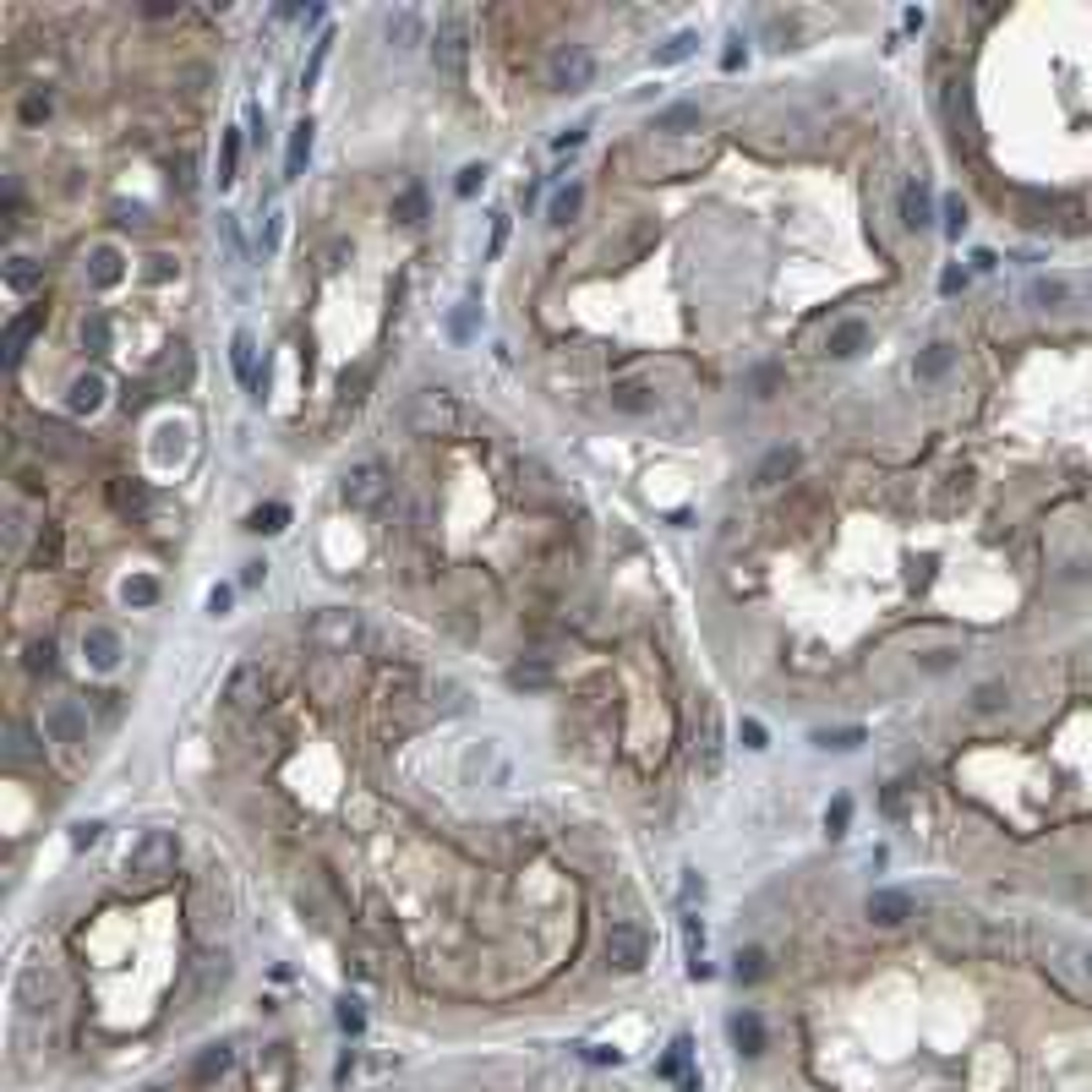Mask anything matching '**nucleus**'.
Segmentation results:
<instances>
[{"label":"nucleus","mask_w":1092,"mask_h":1092,"mask_svg":"<svg viewBox=\"0 0 1092 1092\" xmlns=\"http://www.w3.org/2000/svg\"><path fill=\"white\" fill-rule=\"evenodd\" d=\"M404 420H410L416 437H448L459 426V404L448 399L443 388H420V394H410V404H404Z\"/></svg>","instance_id":"1"},{"label":"nucleus","mask_w":1092,"mask_h":1092,"mask_svg":"<svg viewBox=\"0 0 1092 1092\" xmlns=\"http://www.w3.org/2000/svg\"><path fill=\"white\" fill-rule=\"evenodd\" d=\"M601 956H606V967H612V973H639V967L650 961V934H645V924L618 918V924L606 928Z\"/></svg>","instance_id":"2"},{"label":"nucleus","mask_w":1092,"mask_h":1092,"mask_svg":"<svg viewBox=\"0 0 1092 1092\" xmlns=\"http://www.w3.org/2000/svg\"><path fill=\"white\" fill-rule=\"evenodd\" d=\"M175 857H181V836H175V830H148V836L132 847L126 869H132L137 879H159V874H175Z\"/></svg>","instance_id":"3"},{"label":"nucleus","mask_w":1092,"mask_h":1092,"mask_svg":"<svg viewBox=\"0 0 1092 1092\" xmlns=\"http://www.w3.org/2000/svg\"><path fill=\"white\" fill-rule=\"evenodd\" d=\"M268 673L257 667V661H246V667H236V677L224 683V699H230V710H241V716H252V710L268 705Z\"/></svg>","instance_id":"4"},{"label":"nucleus","mask_w":1092,"mask_h":1092,"mask_svg":"<svg viewBox=\"0 0 1092 1092\" xmlns=\"http://www.w3.org/2000/svg\"><path fill=\"white\" fill-rule=\"evenodd\" d=\"M355 639H361V618L344 612V606H328V612L312 618V645L317 650H350Z\"/></svg>","instance_id":"5"},{"label":"nucleus","mask_w":1092,"mask_h":1092,"mask_svg":"<svg viewBox=\"0 0 1092 1092\" xmlns=\"http://www.w3.org/2000/svg\"><path fill=\"white\" fill-rule=\"evenodd\" d=\"M388 492H394V481H388V470L377 459H367V465H355V470L344 475V503L350 508H377Z\"/></svg>","instance_id":"6"},{"label":"nucleus","mask_w":1092,"mask_h":1092,"mask_svg":"<svg viewBox=\"0 0 1092 1092\" xmlns=\"http://www.w3.org/2000/svg\"><path fill=\"white\" fill-rule=\"evenodd\" d=\"M552 88L557 93H579V88H590V77H596V55L585 50V44H569V50L552 55Z\"/></svg>","instance_id":"7"},{"label":"nucleus","mask_w":1092,"mask_h":1092,"mask_svg":"<svg viewBox=\"0 0 1092 1092\" xmlns=\"http://www.w3.org/2000/svg\"><path fill=\"white\" fill-rule=\"evenodd\" d=\"M465 38H470V28H465V17H443V28H437V44H432V55H437V66L448 71V77H465Z\"/></svg>","instance_id":"8"},{"label":"nucleus","mask_w":1092,"mask_h":1092,"mask_svg":"<svg viewBox=\"0 0 1092 1092\" xmlns=\"http://www.w3.org/2000/svg\"><path fill=\"white\" fill-rule=\"evenodd\" d=\"M83 655H88L93 673H115L126 650H120V634L110 628V622H88L83 628Z\"/></svg>","instance_id":"9"},{"label":"nucleus","mask_w":1092,"mask_h":1092,"mask_svg":"<svg viewBox=\"0 0 1092 1092\" xmlns=\"http://www.w3.org/2000/svg\"><path fill=\"white\" fill-rule=\"evenodd\" d=\"M44 738L50 743H83L88 738V710L77 699H55L44 716Z\"/></svg>","instance_id":"10"},{"label":"nucleus","mask_w":1092,"mask_h":1092,"mask_svg":"<svg viewBox=\"0 0 1092 1092\" xmlns=\"http://www.w3.org/2000/svg\"><path fill=\"white\" fill-rule=\"evenodd\" d=\"M104 394H110V383H104L99 371H83V377H71V388H66V410L71 416H99Z\"/></svg>","instance_id":"11"},{"label":"nucleus","mask_w":1092,"mask_h":1092,"mask_svg":"<svg viewBox=\"0 0 1092 1092\" xmlns=\"http://www.w3.org/2000/svg\"><path fill=\"white\" fill-rule=\"evenodd\" d=\"M726 1032L738 1043V1054H749V1059L765 1054V1022H759V1010H738V1016L726 1022Z\"/></svg>","instance_id":"12"},{"label":"nucleus","mask_w":1092,"mask_h":1092,"mask_svg":"<svg viewBox=\"0 0 1092 1092\" xmlns=\"http://www.w3.org/2000/svg\"><path fill=\"white\" fill-rule=\"evenodd\" d=\"M44 322V306H28V312H17V317L6 322V361L17 367L22 350H28V339H34V328Z\"/></svg>","instance_id":"13"},{"label":"nucleus","mask_w":1092,"mask_h":1092,"mask_svg":"<svg viewBox=\"0 0 1092 1092\" xmlns=\"http://www.w3.org/2000/svg\"><path fill=\"white\" fill-rule=\"evenodd\" d=\"M869 918L879 928H896V924H907V918H912V902L902 891H874L869 896Z\"/></svg>","instance_id":"14"},{"label":"nucleus","mask_w":1092,"mask_h":1092,"mask_svg":"<svg viewBox=\"0 0 1092 1092\" xmlns=\"http://www.w3.org/2000/svg\"><path fill=\"white\" fill-rule=\"evenodd\" d=\"M928 218H934L928 186L924 181H907V186H902V224H907V230H928Z\"/></svg>","instance_id":"15"},{"label":"nucleus","mask_w":1092,"mask_h":1092,"mask_svg":"<svg viewBox=\"0 0 1092 1092\" xmlns=\"http://www.w3.org/2000/svg\"><path fill=\"white\" fill-rule=\"evenodd\" d=\"M120 273H126V268H120V252H115V246H93V252H88V285H93V290H115Z\"/></svg>","instance_id":"16"},{"label":"nucleus","mask_w":1092,"mask_h":1092,"mask_svg":"<svg viewBox=\"0 0 1092 1092\" xmlns=\"http://www.w3.org/2000/svg\"><path fill=\"white\" fill-rule=\"evenodd\" d=\"M388 44L394 50H410V44H420V12H410V6H399V12H388Z\"/></svg>","instance_id":"17"},{"label":"nucleus","mask_w":1092,"mask_h":1092,"mask_svg":"<svg viewBox=\"0 0 1092 1092\" xmlns=\"http://www.w3.org/2000/svg\"><path fill=\"white\" fill-rule=\"evenodd\" d=\"M306 159H312V120H301L290 132V148H285V181H301L306 175Z\"/></svg>","instance_id":"18"},{"label":"nucleus","mask_w":1092,"mask_h":1092,"mask_svg":"<svg viewBox=\"0 0 1092 1092\" xmlns=\"http://www.w3.org/2000/svg\"><path fill=\"white\" fill-rule=\"evenodd\" d=\"M863 339H869V322H863V317L841 322L836 334H830V355H836V361H852V355L863 350Z\"/></svg>","instance_id":"19"},{"label":"nucleus","mask_w":1092,"mask_h":1092,"mask_svg":"<svg viewBox=\"0 0 1092 1092\" xmlns=\"http://www.w3.org/2000/svg\"><path fill=\"white\" fill-rule=\"evenodd\" d=\"M792 470H798V448H771L754 481H759V487H775V481H787Z\"/></svg>","instance_id":"20"},{"label":"nucleus","mask_w":1092,"mask_h":1092,"mask_svg":"<svg viewBox=\"0 0 1092 1092\" xmlns=\"http://www.w3.org/2000/svg\"><path fill=\"white\" fill-rule=\"evenodd\" d=\"M230 1059H236V1054H230V1043H214V1049H202V1054H197L191 1076H197V1081H214V1076L230 1071Z\"/></svg>","instance_id":"21"},{"label":"nucleus","mask_w":1092,"mask_h":1092,"mask_svg":"<svg viewBox=\"0 0 1092 1092\" xmlns=\"http://www.w3.org/2000/svg\"><path fill=\"white\" fill-rule=\"evenodd\" d=\"M579 208H585V186L573 181V186H563V191H557V197H552V208H546V218H552V224H569V218L579 214Z\"/></svg>","instance_id":"22"},{"label":"nucleus","mask_w":1092,"mask_h":1092,"mask_svg":"<svg viewBox=\"0 0 1092 1092\" xmlns=\"http://www.w3.org/2000/svg\"><path fill=\"white\" fill-rule=\"evenodd\" d=\"M252 355H257V339L241 328L236 339H230V361H236V377L241 383H257V371H252Z\"/></svg>","instance_id":"23"},{"label":"nucleus","mask_w":1092,"mask_h":1092,"mask_svg":"<svg viewBox=\"0 0 1092 1092\" xmlns=\"http://www.w3.org/2000/svg\"><path fill=\"white\" fill-rule=\"evenodd\" d=\"M120 601L126 606H153L159 601V579H153V573H132V579L120 585Z\"/></svg>","instance_id":"24"},{"label":"nucleus","mask_w":1092,"mask_h":1092,"mask_svg":"<svg viewBox=\"0 0 1092 1092\" xmlns=\"http://www.w3.org/2000/svg\"><path fill=\"white\" fill-rule=\"evenodd\" d=\"M694 50H699V34H673L655 50V66H677V61H689Z\"/></svg>","instance_id":"25"},{"label":"nucleus","mask_w":1092,"mask_h":1092,"mask_svg":"<svg viewBox=\"0 0 1092 1092\" xmlns=\"http://www.w3.org/2000/svg\"><path fill=\"white\" fill-rule=\"evenodd\" d=\"M110 334H115V328H110V312H88V317H83V344L93 355L110 350Z\"/></svg>","instance_id":"26"},{"label":"nucleus","mask_w":1092,"mask_h":1092,"mask_svg":"<svg viewBox=\"0 0 1092 1092\" xmlns=\"http://www.w3.org/2000/svg\"><path fill=\"white\" fill-rule=\"evenodd\" d=\"M689 126H699V104H673L655 115V132H689Z\"/></svg>","instance_id":"27"},{"label":"nucleus","mask_w":1092,"mask_h":1092,"mask_svg":"<svg viewBox=\"0 0 1092 1092\" xmlns=\"http://www.w3.org/2000/svg\"><path fill=\"white\" fill-rule=\"evenodd\" d=\"M394 218H399V224H420V218H426V191H420V186H404L399 202H394Z\"/></svg>","instance_id":"28"},{"label":"nucleus","mask_w":1092,"mask_h":1092,"mask_svg":"<svg viewBox=\"0 0 1092 1092\" xmlns=\"http://www.w3.org/2000/svg\"><path fill=\"white\" fill-rule=\"evenodd\" d=\"M508 683H514V689H546V683H552V667H546V661H520V667L508 673Z\"/></svg>","instance_id":"29"},{"label":"nucleus","mask_w":1092,"mask_h":1092,"mask_svg":"<svg viewBox=\"0 0 1092 1092\" xmlns=\"http://www.w3.org/2000/svg\"><path fill=\"white\" fill-rule=\"evenodd\" d=\"M241 169V132H224V142H218V186H230Z\"/></svg>","instance_id":"30"},{"label":"nucleus","mask_w":1092,"mask_h":1092,"mask_svg":"<svg viewBox=\"0 0 1092 1092\" xmlns=\"http://www.w3.org/2000/svg\"><path fill=\"white\" fill-rule=\"evenodd\" d=\"M110 497H115L120 514H137V508H148V487H142V481H115V487H110Z\"/></svg>","instance_id":"31"},{"label":"nucleus","mask_w":1092,"mask_h":1092,"mask_svg":"<svg viewBox=\"0 0 1092 1092\" xmlns=\"http://www.w3.org/2000/svg\"><path fill=\"white\" fill-rule=\"evenodd\" d=\"M945 367H951V344H928V350L918 355V377H924V383L945 377Z\"/></svg>","instance_id":"32"},{"label":"nucleus","mask_w":1092,"mask_h":1092,"mask_svg":"<svg viewBox=\"0 0 1092 1092\" xmlns=\"http://www.w3.org/2000/svg\"><path fill=\"white\" fill-rule=\"evenodd\" d=\"M285 524H290V508L285 503H268V508H257V514H252V530H257V536H279Z\"/></svg>","instance_id":"33"},{"label":"nucleus","mask_w":1092,"mask_h":1092,"mask_svg":"<svg viewBox=\"0 0 1092 1092\" xmlns=\"http://www.w3.org/2000/svg\"><path fill=\"white\" fill-rule=\"evenodd\" d=\"M6 285H12V290H22V295H28V290L38 285V268H34V263H28V257H12V268H6Z\"/></svg>","instance_id":"34"},{"label":"nucleus","mask_w":1092,"mask_h":1092,"mask_svg":"<svg viewBox=\"0 0 1092 1092\" xmlns=\"http://www.w3.org/2000/svg\"><path fill=\"white\" fill-rule=\"evenodd\" d=\"M814 743H820V749H841V754H847V749H857V743H863V726H841V732H814Z\"/></svg>","instance_id":"35"},{"label":"nucleus","mask_w":1092,"mask_h":1092,"mask_svg":"<svg viewBox=\"0 0 1092 1092\" xmlns=\"http://www.w3.org/2000/svg\"><path fill=\"white\" fill-rule=\"evenodd\" d=\"M732 973H738V983H759V978L771 973V967H765V951H743Z\"/></svg>","instance_id":"36"},{"label":"nucleus","mask_w":1092,"mask_h":1092,"mask_svg":"<svg viewBox=\"0 0 1092 1092\" xmlns=\"http://www.w3.org/2000/svg\"><path fill=\"white\" fill-rule=\"evenodd\" d=\"M847 825H852V798H836V803L825 808V830H830V836H847Z\"/></svg>","instance_id":"37"},{"label":"nucleus","mask_w":1092,"mask_h":1092,"mask_svg":"<svg viewBox=\"0 0 1092 1092\" xmlns=\"http://www.w3.org/2000/svg\"><path fill=\"white\" fill-rule=\"evenodd\" d=\"M328 50H334V34H322V38H317V50H312V66H306L301 88H312V83L322 77V66H328Z\"/></svg>","instance_id":"38"},{"label":"nucleus","mask_w":1092,"mask_h":1092,"mask_svg":"<svg viewBox=\"0 0 1092 1092\" xmlns=\"http://www.w3.org/2000/svg\"><path fill=\"white\" fill-rule=\"evenodd\" d=\"M612 404H618V410H645L650 399H645V388L639 383H618L612 388Z\"/></svg>","instance_id":"39"},{"label":"nucleus","mask_w":1092,"mask_h":1092,"mask_svg":"<svg viewBox=\"0 0 1092 1092\" xmlns=\"http://www.w3.org/2000/svg\"><path fill=\"white\" fill-rule=\"evenodd\" d=\"M481 181H487V165H465V169H459V181H454V191H459V197H475V186H481Z\"/></svg>","instance_id":"40"},{"label":"nucleus","mask_w":1092,"mask_h":1092,"mask_svg":"<svg viewBox=\"0 0 1092 1092\" xmlns=\"http://www.w3.org/2000/svg\"><path fill=\"white\" fill-rule=\"evenodd\" d=\"M689 1049H694L689 1038H677V1043H673V1054L661 1059V1076H683V1065H689Z\"/></svg>","instance_id":"41"},{"label":"nucleus","mask_w":1092,"mask_h":1092,"mask_svg":"<svg viewBox=\"0 0 1092 1092\" xmlns=\"http://www.w3.org/2000/svg\"><path fill=\"white\" fill-rule=\"evenodd\" d=\"M339 1027H344V1032H350V1038H355V1032L367 1027V1010L355 1005V1000H344V1005H339Z\"/></svg>","instance_id":"42"},{"label":"nucleus","mask_w":1092,"mask_h":1092,"mask_svg":"<svg viewBox=\"0 0 1092 1092\" xmlns=\"http://www.w3.org/2000/svg\"><path fill=\"white\" fill-rule=\"evenodd\" d=\"M28 667H34V673H55V645H50V639L28 650Z\"/></svg>","instance_id":"43"},{"label":"nucleus","mask_w":1092,"mask_h":1092,"mask_svg":"<svg viewBox=\"0 0 1092 1092\" xmlns=\"http://www.w3.org/2000/svg\"><path fill=\"white\" fill-rule=\"evenodd\" d=\"M230 601H236V590H230V585H214V590H208V612H214V618H224V612H230Z\"/></svg>","instance_id":"44"},{"label":"nucleus","mask_w":1092,"mask_h":1092,"mask_svg":"<svg viewBox=\"0 0 1092 1092\" xmlns=\"http://www.w3.org/2000/svg\"><path fill=\"white\" fill-rule=\"evenodd\" d=\"M55 557H61V530H44V536H38V569L55 563Z\"/></svg>","instance_id":"45"},{"label":"nucleus","mask_w":1092,"mask_h":1092,"mask_svg":"<svg viewBox=\"0 0 1092 1092\" xmlns=\"http://www.w3.org/2000/svg\"><path fill=\"white\" fill-rule=\"evenodd\" d=\"M961 224H967V208H961V197H951V202H945V230H951V236H961Z\"/></svg>","instance_id":"46"},{"label":"nucleus","mask_w":1092,"mask_h":1092,"mask_svg":"<svg viewBox=\"0 0 1092 1092\" xmlns=\"http://www.w3.org/2000/svg\"><path fill=\"white\" fill-rule=\"evenodd\" d=\"M743 749H754V754L759 749H771V738H765V726L759 722H743Z\"/></svg>","instance_id":"47"},{"label":"nucleus","mask_w":1092,"mask_h":1092,"mask_svg":"<svg viewBox=\"0 0 1092 1092\" xmlns=\"http://www.w3.org/2000/svg\"><path fill=\"white\" fill-rule=\"evenodd\" d=\"M722 765V732H716V722H710V732H705V771H716Z\"/></svg>","instance_id":"48"},{"label":"nucleus","mask_w":1092,"mask_h":1092,"mask_svg":"<svg viewBox=\"0 0 1092 1092\" xmlns=\"http://www.w3.org/2000/svg\"><path fill=\"white\" fill-rule=\"evenodd\" d=\"M585 132H590V126H573V132H563V137H557L552 148H557V153H569V148H579V142H585Z\"/></svg>","instance_id":"49"},{"label":"nucleus","mask_w":1092,"mask_h":1092,"mask_svg":"<svg viewBox=\"0 0 1092 1092\" xmlns=\"http://www.w3.org/2000/svg\"><path fill=\"white\" fill-rule=\"evenodd\" d=\"M503 241H508V218H497V224H492V246H487V252L497 257V252H503Z\"/></svg>","instance_id":"50"},{"label":"nucleus","mask_w":1092,"mask_h":1092,"mask_svg":"<svg viewBox=\"0 0 1092 1092\" xmlns=\"http://www.w3.org/2000/svg\"><path fill=\"white\" fill-rule=\"evenodd\" d=\"M99 830H104V825H77V836H71V841H77V847H93V841H99Z\"/></svg>","instance_id":"51"},{"label":"nucleus","mask_w":1092,"mask_h":1092,"mask_svg":"<svg viewBox=\"0 0 1092 1092\" xmlns=\"http://www.w3.org/2000/svg\"><path fill=\"white\" fill-rule=\"evenodd\" d=\"M585 1059H596V1065H606V1059H612V1065H618V1049H596V1043H585Z\"/></svg>","instance_id":"52"},{"label":"nucleus","mask_w":1092,"mask_h":1092,"mask_svg":"<svg viewBox=\"0 0 1092 1092\" xmlns=\"http://www.w3.org/2000/svg\"><path fill=\"white\" fill-rule=\"evenodd\" d=\"M263 252H279V218H268V230H263Z\"/></svg>","instance_id":"53"},{"label":"nucleus","mask_w":1092,"mask_h":1092,"mask_svg":"<svg viewBox=\"0 0 1092 1092\" xmlns=\"http://www.w3.org/2000/svg\"><path fill=\"white\" fill-rule=\"evenodd\" d=\"M722 66H726V71H738V66H743V50H738V38H732V44H726V55H722Z\"/></svg>","instance_id":"54"},{"label":"nucleus","mask_w":1092,"mask_h":1092,"mask_svg":"<svg viewBox=\"0 0 1092 1092\" xmlns=\"http://www.w3.org/2000/svg\"><path fill=\"white\" fill-rule=\"evenodd\" d=\"M940 290H945V295H956V290H961V268H945V279H940Z\"/></svg>","instance_id":"55"},{"label":"nucleus","mask_w":1092,"mask_h":1092,"mask_svg":"<svg viewBox=\"0 0 1092 1092\" xmlns=\"http://www.w3.org/2000/svg\"><path fill=\"white\" fill-rule=\"evenodd\" d=\"M470 317H475V306H465V312H459V317H454V334H459V339L470 334Z\"/></svg>","instance_id":"56"},{"label":"nucleus","mask_w":1092,"mask_h":1092,"mask_svg":"<svg viewBox=\"0 0 1092 1092\" xmlns=\"http://www.w3.org/2000/svg\"><path fill=\"white\" fill-rule=\"evenodd\" d=\"M1038 301H1065V285H1038Z\"/></svg>","instance_id":"57"}]
</instances>
